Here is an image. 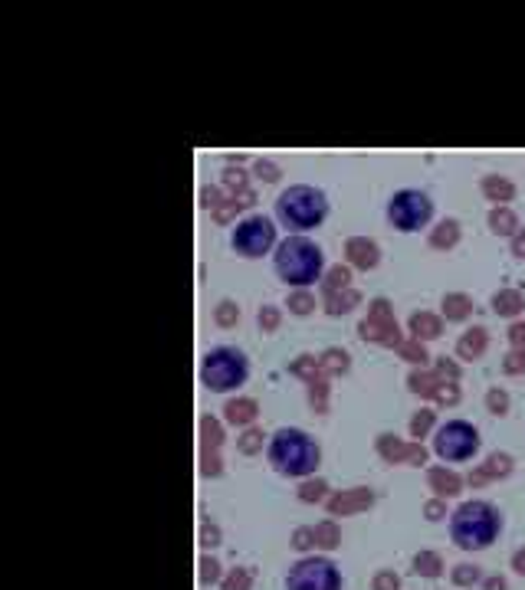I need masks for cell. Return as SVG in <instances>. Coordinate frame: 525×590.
<instances>
[{"mask_svg":"<svg viewBox=\"0 0 525 590\" xmlns=\"http://www.w3.org/2000/svg\"><path fill=\"white\" fill-rule=\"evenodd\" d=\"M250 381V357L233 344H217L200 361V384L210 394H230Z\"/></svg>","mask_w":525,"mask_h":590,"instance_id":"cell-5","label":"cell"},{"mask_svg":"<svg viewBox=\"0 0 525 590\" xmlns=\"http://www.w3.org/2000/svg\"><path fill=\"white\" fill-rule=\"evenodd\" d=\"M480 449V429L466 420H447L434 433V453L447 462H466Z\"/></svg>","mask_w":525,"mask_h":590,"instance_id":"cell-8","label":"cell"},{"mask_svg":"<svg viewBox=\"0 0 525 590\" xmlns=\"http://www.w3.org/2000/svg\"><path fill=\"white\" fill-rule=\"evenodd\" d=\"M285 590H342V574L329 558H302L289 567Z\"/></svg>","mask_w":525,"mask_h":590,"instance_id":"cell-9","label":"cell"},{"mask_svg":"<svg viewBox=\"0 0 525 590\" xmlns=\"http://www.w3.org/2000/svg\"><path fill=\"white\" fill-rule=\"evenodd\" d=\"M329 197L315 184H289L279 191L276 204H272V217L279 226L289 230V236H305L318 230L329 220Z\"/></svg>","mask_w":525,"mask_h":590,"instance_id":"cell-1","label":"cell"},{"mask_svg":"<svg viewBox=\"0 0 525 590\" xmlns=\"http://www.w3.org/2000/svg\"><path fill=\"white\" fill-rule=\"evenodd\" d=\"M230 246L243 259H263L266 252H276V223L266 213H246L230 230Z\"/></svg>","mask_w":525,"mask_h":590,"instance_id":"cell-7","label":"cell"},{"mask_svg":"<svg viewBox=\"0 0 525 590\" xmlns=\"http://www.w3.org/2000/svg\"><path fill=\"white\" fill-rule=\"evenodd\" d=\"M266 459L279 475L289 479H302V475H312L322 462V449L318 442L299 427H283L276 429L266 442Z\"/></svg>","mask_w":525,"mask_h":590,"instance_id":"cell-2","label":"cell"},{"mask_svg":"<svg viewBox=\"0 0 525 590\" xmlns=\"http://www.w3.org/2000/svg\"><path fill=\"white\" fill-rule=\"evenodd\" d=\"M384 217L397 233H420L434 220V197L420 187H401L388 197Z\"/></svg>","mask_w":525,"mask_h":590,"instance_id":"cell-6","label":"cell"},{"mask_svg":"<svg viewBox=\"0 0 525 590\" xmlns=\"http://www.w3.org/2000/svg\"><path fill=\"white\" fill-rule=\"evenodd\" d=\"M272 269H276L279 282L305 289V285H315L318 276H322L325 252L309 236H285L283 243L276 246V252H272Z\"/></svg>","mask_w":525,"mask_h":590,"instance_id":"cell-3","label":"cell"},{"mask_svg":"<svg viewBox=\"0 0 525 590\" xmlns=\"http://www.w3.org/2000/svg\"><path fill=\"white\" fill-rule=\"evenodd\" d=\"M502 518L489 502H463L450 518V538L463 551H482L495 541Z\"/></svg>","mask_w":525,"mask_h":590,"instance_id":"cell-4","label":"cell"}]
</instances>
